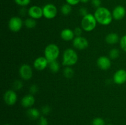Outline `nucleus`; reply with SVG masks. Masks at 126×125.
I'll use <instances>...</instances> for the list:
<instances>
[{"instance_id":"obj_4","label":"nucleus","mask_w":126,"mask_h":125,"mask_svg":"<svg viewBox=\"0 0 126 125\" xmlns=\"http://www.w3.org/2000/svg\"><path fill=\"white\" fill-rule=\"evenodd\" d=\"M44 57L49 62L57 60L60 55V49L55 44H49L44 49Z\"/></svg>"},{"instance_id":"obj_3","label":"nucleus","mask_w":126,"mask_h":125,"mask_svg":"<svg viewBox=\"0 0 126 125\" xmlns=\"http://www.w3.org/2000/svg\"><path fill=\"white\" fill-rule=\"evenodd\" d=\"M97 22L94 15L89 13L82 17L81 20V28L86 32H91L95 28Z\"/></svg>"},{"instance_id":"obj_35","label":"nucleus","mask_w":126,"mask_h":125,"mask_svg":"<svg viewBox=\"0 0 126 125\" xmlns=\"http://www.w3.org/2000/svg\"><path fill=\"white\" fill-rule=\"evenodd\" d=\"M90 0H81V2H82V3H87Z\"/></svg>"},{"instance_id":"obj_11","label":"nucleus","mask_w":126,"mask_h":125,"mask_svg":"<svg viewBox=\"0 0 126 125\" xmlns=\"http://www.w3.org/2000/svg\"><path fill=\"white\" fill-rule=\"evenodd\" d=\"M126 10L125 7L121 5L116 6L112 11L113 18L116 20H121L123 19L126 16Z\"/></svg>"},{"instance_id":"obj_17","label":"nucleus","mask_w":126,"mask_h":125,"mask_svg":"<svg viewBox=\"0 0 126 125\" xmlns=\"http://www.w3.org/2000/svg\"><path fill=\"white\" fill-rule=\"evenodd\" d=\"M120 40L119 37L117 33H110L107 34L105 38V41L107 44L110 45H114L116 44Z\"/></svg>"},{"instance_id":"obj_22","label":"nucleus","mask_w":126,"mask_h":125,"mask_svg":"<svg viewBox=\"0 0 126 125\" xmlns=\"http://www.w3.org/2000/svg\"><path fill=\"white\" fill-rule=\"evenodd\" d=\"M74 70L70 66H66L63 70V75L66 78H71L73 77Z\"/></svg>"},{"instance_id":"obj_23","label":"nucleus","mask_w":126,"mask_h":125,"mask_svg":"<svg viewBox=\"0 0 126 125\" xmlns=\"http://www.w3.org/2000/svg\"><path fill=\"white\" fill-rule=\"evenodd\" d=\"M109 56L110 58L113 60L118 58L119 56V50L117 49H112L110 51Z\"/></svg>"},{"instance_id":"obj_5","label":"nucleus","mask_w":126,"mask_h":125,"mask_svg":"<svg viewBox=\"0 0 126 125\" xmlns=\"http://www.w3.org/2000/svg\"><path fill=\"white\" fill-rule=\"evenodd\" d=\"M43 17L47 19H53L57 14V8L54 4L51 3L47 4L43 7Z\"/></svg>"},{"instance_id":"obj_31","label":"nucleus","mask_w":126,"mask_h":125,"mask_svg":"<svg viewBox=\"0 0 126 125\" xmlns=\"http://www.w3.org/2000/svg\"><path fill=\"white\" fill-rule=\"evenodd\" d=\"M91 4L94 7L98 8V7H101L102 1L101 0H91Z\"/></svg>"},{"instance_id":"obj_6","label":"nucleus","mask_w":126,"mask_h":125,"mask_svg":"<svg viewBox=\"0 0 126 125\" xmlns=\"http://www.w3.org/2000/svg\"><path fill=\"white\" fill-rule=\"evenodd\" d=\"M23 26V21L19 17H12L10 18L8 22V27L12 32H18L22 29Z\"/></svg>"},{"instance_id":"obj_28","label":"nucleus","mask_w":126,"mask_h":125,"mask_svg":"<svg viewBox=\"0 0 126 125\" xmlns=\"http://www.w3.org/2000/svg\"><path fill=\"white\" fill-rule=\"evenodd\" d=\"M38 125H48V121L46 118L43 116H40L39 118Z\"/></svg>"},{"instance_id":"obj_15","label":"nucleus","mask_w":126,"mask_h":125,"mask_svg":"<svg viewBox=\"0 0 126 125\" xmlns=\"http://www.w3.org/2000/svg\"><path fill=\"white\" fill-rule=\"evenodd\" d=\"M35 102V98L32 94H28L23 97L21 100V104L25 108H30Z\"/></svg>"},{"instance_id":"obj_26","label":"nucleus","mask_w":126,"mask_h":125,"mask_svg":"<svg viewBox=\"0 0 126 125\" xmlns=\"http://www.w3.org/2000/svg\"><path fill=\"white\" fill-rule=\"evenodd\" d=\"M16 4L18 6H21V7H25L27 6L30 3L31 0H14Z\"/></svg>"},{"instance_id":"obj_7","label":"nucleus","mask_w":126,"mask_h":125,"mask_svg":"<svg viewBox=\"0 0 126 125\" xmlns=\"http://www.w3.org/2000/svg\"><path fill=\"white\" fill-rule=\"evenodd\" d=\"M73 46L79 50H84L89 46V41L86 38L82 36H75L73 40Z\"/></svg>"},{"instance_id":"obj_1","label":"nucleus","mask_w":126,"mask_h":125,"mask_svg":"<svg viewBox=\"0 0 126 125\" xmlns=\"http://www.w3.org/2000/svg\"><path fill=\"white\" fill-rule=\"evenodd\" d=\"M94 15L97 23L103 26L109 25L113 19L112 12L107 7L102 6L96 9Z\"/></svg>"},{"instance_id":"obj_8","label":"nucleus","mask_w":126,"mask_h":125,"mask_svg":"<svg viewBox=\"0 0 126 125\" xmlns=\"http://www.w3.org/2000/svg\"><path fill=\"white\" fill-rule=\"evenodd\" d=\"M19 75L22 79L28 80L33 76V69L30 65L23 64L19 68Z\"/></svg>"},{"instance_id":"obj_37","label":"nucleus","mask_w":126,"mask_h":125,"mask_svg":"<svg viewBox=\"0 0 126 125\" xmlns=\"http://www.w3.org/2000/svg\"><path fill=\"white\" fill-rule=\"evenodd\" d=\"M9 125V124H6V125Z\"/></svg>"},{"instance_id":"obj_34","label":"nucleus","mask_w":126,"mask_h":125,"mask_svg":"<svg viewBox=\"0 0 126 125\" xmlns=\"http://www.w3.org/2000/svg\"><path fill=\"white\" fill-rule=\"evenodd\" d=\"M79 12L80 15H82V17H84V16H86V15H87L89 13L86 7H81V8H80Z\"/></svg>"},{"instance_id":"obj_2","label":"nucleus","mask_w":126,"mask_h":125,"mask_svg":"<svg viewBox=\"0 0 126 125\" xmlns=\"http://www.w3.org/2000/svg\"><path fill=\"white\" fill-rule=\"evenodd\" d=\"M78 61V55L75 50L67 49L64 51L62 56V64L65 66H72Z\"/></svg>"},{"instance_id":"obj_33","label":"nucleus","mask_w":126,"mask_h":125,"mask_svg":"<svg viewBox=\"0 0 126 125\" xmlns=\"http://www.w3.org/2000/svg\"><path fill=\"white\" fill-rule=\"evenodd\" d=\"M66 2V3H68V4L72 6H76L78 4H79V2H81V0H65Z\"/></svg>"},{"instance_id":"obj_36","label":"nucleus","mask_w":126,"mask_h":125,"mask_svg":"<svg viewBox=\"0 0 126 125\" xmlns=\"http://www.w3.org/2000/svg\"><path fill=\"white\" fill-rule=\"evenodd\" d=\"M112 125L111 124H108V125Z\"/></svg>"},{"instance_id":"obj_29","label":"nucleus","mask_w":126,"mask_h":125,"mask_svg":"<svg viewBox=\"0 0 126 125\" xmlns=\"http://www.w3.org/2000/svg\"><path fill=\"white\" fill-rule=\"evenodd\" d=\"M50 110L51 109L49 105H44L41 109V112L44 115H48L50 112Z\"/></svg>"},{"instance_id":"obj_21","label":"nucleus","mask_w":126,"mask_h":125,"mask_svg":"<svg viewBox=\"0 0 126 125\" xmlns=\"http://www.w3.org/2000/svg\"><path fill=\"white\" fill-rule=\"evenodd\" d=\"M25 25L28 29H33L36 25V22L35 19H33V18H27V19L25 20Z\"/></svg>"},{"instance_id":"obj_9","label":"nucleus","mask_w":126,"mask_h":125,"mask_svg":"<svg viewBox=\"0 0 126 125\" xmlns=\"http://www.w3.org/2000/svg\"><path fill=\"white\" fill-rule=\"evenodd\" d=\"M4 100L8 105H13L16 103L17 100V95L15 91L9 89L5 92L4 94Z\"/></svg>"},{"instance_id":"obj_12","label":"nucleus","mask_w":126,"mask_h":125,"mask_svg":"<svg viewBox=\"0 0 126 125\" xmlns=\"http://www.w3.org/2000/svg\"><path fill=\"white\" fill-rule=\"evenodd\" d=\"M49 65V61L44 56H39L33 62V66L34 69L38 71H43Z\"/></svg>"},{"instance_id":"obj_20","label":"nucleus","mask_w":126,"mask_h":125,"mask_svg":"<svg viewBox=\"0 0 126 125\" xmlns=\"http://www.w3.org/2000/svg\"><path fill=\"white\" fill-rule=\"evenodd\" d=\"M72 11V7H71V5L68 4V3L64 4L62 6L61 8H60V11H61L62 13L64 15H68L70 14Z\"/></svg>"},{"instance_id":"obj_27","label":"nucleus","mask_w":126,"mask_h":125,"mask_svg":"<svg viewBox=\"0 0 126 125\" xmlns=\"http://www.w3.org/2000/svg\"><path fill=\"white\" fill-rule=\"evenodd\" d=\"M119 44H120V47L122 50L126 52V34L121 38L119 40Z\"/></svg>"},{"instance_id":"obj_13","label":"nucleus","mask_w":126,"mask_h":125,"mask_svg":"<svg viewBox=\"0 0 126 125\" xmlns=\"http://www.w3.org/2000/svg\"><path fill=\"white\" fill-rule=\"evenodd\" d=\"M97 66L102 70H108L111 66V62L110 58L106 56H101L97 59Z\"/></svg>"},{"instance_id":"obj_16","label":"nucleus","mask_w":126,"mask_h":125,"mask_svg":"<svg viewBox=\"0 0 126 125\" xmlns=\"http://www.w3.org/2000/svg\"><path fill=\"white\" fill-rule=\"evenodd\" d=\"M60 37L63 40L70 41L73 40L74 38H75V34L74 31L69 28H65L63 29L60 33Z\"/></svg>"},{"instance_id":"obj_30","label":"nucleus","mask_w":126,"mask_h":125,"mask_svg":"<svg viewBox=\"0 0 126 125\" xmlns=\"http://www.w3.org/2000/svg\"><path fill=\"white\" fill-rule=\"evenodd\" d=\"M38 91V87L36 85H32V86L30 88V94H34Z\"/></svg>"},{"instance_id":"obj_24","label":"nucleus","mask_w":126,"mask_h":125,"mask_svg":"<svg viewBox=\"0 0 126 125\" xmlns=\"http://www.w3.org/2000/svg\"><path fill=\"white\" fill-rule=\"evenodd\" d=\"M23 82L21 80H17L14 81L13 83V85H12V87H13L14 89H15L16 90H19V89H21L23 88Z\"/></svg>"},{"instance_id":"obj_32","label":"nucleus","mask_w":126,"mask_h":125,"mask_svg":"<svg viewBox=\"0 0 126 125\" xmlns=\"http://www.w3.org/2000/svg\"><path fill=\"white\" fill-rule=\"evenodd\" d=\"M82 30L83 29H82V28H80V27H76L75 28V30H74V33H75V34L76 36H81V34L82 33Z\"/></svg>"},{"instance_id":"obj_25","label":"nucleus","mask_w":126,"mask_h":125,"mask_svg":"<svg viewBox=\"0 0 126 125\" xmlns=\"http://www.w3.org/2000/svg\"><path fill=\"white\" fill-rule=\"evenodd\" d=\"M92 125H105V121L103 118L100 117L95 118L92 121Z\"/></svg>"},{"instance_id":"obj_19","label":"nucleus","mask_w":126,"mask_h":125,"mask_svg":"<svg viewBox=\"0 0 126 125\" xmlns=\"http://www.w3.org/2000/svg\"><path fill=\"white\" fill-rule=\"evenodd\" d=\"M49 69L53 73H57L60 70V64L57 60L49 62Z\"/></svg>"},{"instance_id":"obj_18","label":"nucleus","mask_w":126,"mask_h":125,"mask_svg":"<svg viewBox=\"0 0 126 125\" xmlns=\"http://www.w3.org/2000/svg\"><path fill=\"white\" fill-rule=\"evenodd\" d=\"M27 115L31 120H37L40 118V112L36 108H30L27 110Z\"/></svg>"},{"instance_id":"obj_14","label":"nucleus","mask_w":126,"mask_h":125,"mask_svg":"<svg viewBox=\"0 0 126 125\" xmlns=\"http://www.w3.org/2000/svg\"><path fill=\"white\" fill-rule=\"evenodd\" d=\"M113 82L117 85H123L126 82V71L118 70L113 75Z\"/></svg>"},{"instance_id":"obj_10","label":"nucleus","mask_w":126,"mask_h":125,"mask_svg":"<svg viewBox=\"0 0 126 125\" xmlns=\"http://www.w3.org/2000/svg\"><path fill=\"white\" fill-rule=\"evenodd\" d=\"M30 17L33 19H39L43 17V8L38 6H32L28 9L27 11Z\"/></svg>"}]
</instances>
